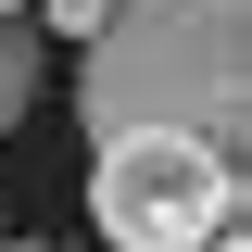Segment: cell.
Masks as SVG:
<instances>
[{
	"instance_id": "cell-4",
	"label": "cell",
	"mask_w": 252,
	"mask_h": 252,
	"mask_svg": "<svg viewBox=\"0 0 252 252\" xmlns=\"http://www.w3.org/2000/svg\"><path fill=\"white\" fill-rule=\"evenodd\" d=\"M51 26H63V38H89V26H101V0H51Z\"/></svg>"
},
{
	"instance_id": "cell-3",
	"label": "cell",
	"mask_w": 252,
	"mask_h": 252,
	"mask_svg": "<svg viewBox=\"0 0 252 252\" xmlns=\"http://www.w3.org/2000/svg\"><path fill=\"white\" fill-rule=\"evenodd\" d=\"M26 101H38V26H26V13H0V139L26 126Z\"/></svg>"
},
{
	"instance_id": "cell-7",
	"label": "cell",
	"mask_w": 252,
	"mask_h": 252,
	"mask_svg": "<svg viewBox=\"0 0 252 252\" xmlns=\"http://www.w3.org/2000/svg\"><path fill=\"white\" fill-rule=\"evenodd\" d=\"M0 13H13V0H0Z\"/></svg>"
},
{
	"instance_id": "cell-5",
	"label": "cell",
	"mask_w": 252,
	"mask_h": 252,
	"mask_svg": "<svg viewBox=\"0 0 252 252\" xmlns=\"http://www.w3.org/2000/svg\"><path fill=\"white\" fill-rule=\"evenodd\" d=\"M202 252H240V227H227V240H202Z\"/></svg>"
},
{
	"instance_id": "cell-2",
	"label": "cell",
	"mask_w": 252,
	"mask_h": 252,
	"mask_svg": "<svg viewBox=\"0 0 252 252\" xmlns=\"http://www.w3.org/2000/svg\"><path fill=\"white\" fill-rule=\"evenodd\" d=\"M89 227L114 252H202L240 227V152L177 139V126H126L89 139Z\"/></svg>"
},
{
	"instance_id": "cell-1",
	"label": "cell",
	"mask_w": 252,
	"mask_h": 252,
	"mask_svg": "<svg viewBox=\"0 0 252 252\" xmlns=\"http://www.w3.org/2000/svg\"><path fill=\"white\" fill-rule=\"evenodd\" d=\"M76 114L89 139L126 126H177V139H252V0H101V26L76 38Z\"/></svg>"
},
{
	"instance_id": "cell-6",
	"label": "cell",
	"mask_w": 252,
	"mask_h": 252,
	"mask_svg": "<svg viewBox=\"0 0 252 252\" xmlns=\"http://www.w3.org/2000/svg\"><path fill=\"white\" fill-rule=\"evenodd\" d=\"M0 252H51V240H0Z\"/></svg>"
}]
</instances>
